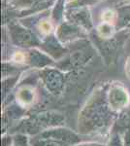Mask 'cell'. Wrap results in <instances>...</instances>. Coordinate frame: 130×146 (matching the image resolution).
I'll use <instances>...</instances> for the list:
<instances>
[{
  "mask_svg": "<svg viewBox=\"0 0 130 146\" xmlns=\"http://www.w3.org/2000/svg\"><path fill=\"white\" fill-rule=\"evenodd\" d=\"M108 86L109 84H106L96 88L80 110L77 129L81 135H103L110 133L115 126L117 114L109 106Z\"/></svg>",
  "mask_w": 130,
  "mask_h": 146,
  "instance_id": "6da1fadb",
  "label": "cell"
},
{
  "mask_svg": "<svg viewBox=\"0 0 130 146\" xmlns=\"http://www.w3.org/2000/svg\"><path fill=\"white\" fill-rule=\"evenodd\" d=\"M65 117L57 111H42L28 115L18 121L13 129L16 133H22L29 136H36L45 131L55 127L64 126Z\"/></svg>",
  "mask_w": 130,
  "mask_h": 146,
  "instance_id": "7a4b0ae2",
  "label": "cell"
},
{
  "mask_svg": "<svg viewBox=\"0 0 130 146\" xmlns=\"http://www.w3.org/2000/svg\"><path fill=\"white\" fill-rule=\"evenodd\" d=\"M8 33L10 40L14 46L20 49L39 48L42 42L40 35L36 34L30 28L23 25L22 23L16 20H11L7 23Z\"/></svg>",
  "mask_w": 130,
  "mask_h": 146,
  "instance_id": "3957f363",
  "label": "cell"
},
{
  "mask_svg": "<svg viewBox=\"0 0 130 146\" xmlns=\"http://www.w3.org/2000/svg\"><path fill=\"white\" fill-rule=\"evenodd\" d=\"M39 79L51 95L58 96L64 92L66 84L65 72L55 66L46 67L38 70Z\"/></svg>",
  "mask_w": 130,
  "mask_h": 146,
  "instance_id": "277c9868",
  "label": "cell"
},
{
  "mask_svg": "<svg viewBox=\"0 0 130 146\" xmlns=\"http://www.w3.org/2000/svg\"><path fill=\"white\" fill-rule=\"evenodd\" d=\"M107 100L109 106L115 114L125 111L130 104V95L127 88L120 82L109 84L107 89Z\"/></svg>",
  "mask_w": 130,
  "mask_h": 146,
  "instance_id": "5b68a950",
  "label": "cell"
},
{
  "mask_svg": "<svg viewBox=\"0 0 130 146\" xmlns=\"http://www.w3.org/2000/svg\"><path fill=\"white\" fill-rule=\"evenodd\" d=\"M54 34L63 45L67 47L75 42L82 41L87 37L86 30L67 21L62 22L55 27Z\"/></svg>",
  "mask_w": 130,
  "mask_h": 146,
  "instance_id": "8992f818",
  "label": "cell"
},
{
  "mask_svg": "<svg viewBox=\"0 0 130 146\" xmlns=\"http://www.w3.org/2000/svg\"><path fill=\"white\" fill-rule=\"evenodd\" d=\"M91 58L92 55L89 54V52L76 50L74 52H70L64 58H62L59 62H56L54 66L62 70L63 72L78 70L84 67Z\"/></svg>",
  "mask_w": 130,
  "mask_h": 146,
  "instance_id": "52a82bcc",
  "label": "cell"
},
{
  "mask_svg": "<svg viewBox=\"0 0 130 146\" xmlns=\"http://www.w3.org/2000/svg\"><path fill=\"white\" fill-rule=\"evenodd\" d=\"M39 136L51 138V139L66 143L69 146L77 145L84 141L82 140V135H80L79 133H76V131L70 129L69 128H66L64 126L55 127V128L47 129L44 133H40Z\"/></svg>",
  "mask_w": 130,
  "mask_h": 146,
  "instance_id": "ba28073f",
  "label": "cell"
},
{
  "mask_svg": "<svg viewBox=\"0 0 130 146\" xmlns=\"http://www.w3.org/2000/svg\"><path fill=\"white\" fill-rule=\"evenodd\" d=\"M39 49L44 53H46L49 56H51L55 62L64 58L70 53L69 48L63 45L59 40L56 38L54 33L42 38Z\"/></svg>",
  "mask_w": 130,
  "mask_h": 146,
  "instance_id": "9c48e42d",
  "label": "cell"
},
{
  "mask_svg": "<svg viewBox=\"0 0 130 146\" xmlns=\"http://www.w3.org/2000/svg\"><path fill=\"white\" fill-rule=\"evenodd\" d=\"M65 21L79 25L87 32L94 28L93 20L88 7H72L65 12Z\"/></svg>",
  "mask_w": 130,
  "mask_h": 146,
  "instance_id": "30bf717a",
  "label": "cell"
},
{
  "mask_svg": "<svg viewBox=\"0 0 130 146\" xmlns=\"http://www.w3.org/2000/svg\"><path fill=\"white\" fill-rule=\"evenodd\" d=\"M37 98H38V93L36 87L32 85V83H27V82L25 84L18 85L14 94L15 102L26 110L33 107V105L37 101Z\"/></svg>",
  "mask_w": 130,
  "mask_h": 146,
  "instance_id": "8fae6325",
  "label": "cell"
},
{
  "mask_svg": "<svg viewBox=\"0 0 130 146\" xmlns=\"http://www.w3.org/2000/svg\"><path fill=\"white\" fill-rule=\"evenodd\" d=\"M25 66L35 69H44L46 67L54 66L55 62L39 48L25 50Z\"/></svg>",
  "mask_w": 130,
  "mask_h": 146,
  "instance_id": "7c38bea8",
  "label": "cell"
},
{
  "mask_svg": "<svg viewBox=\"0 0 130 146\" xmlns=\"http://www.w3.org/2000/svg\"><path fill=\"white\" fill-rule=\"evenodd\" d=\"M55 1L56 0H37L36 3L29 10L24 12H16V18L18 19L26 18V17H30L32 15H35V14L41 13V12L49 9L51 6H53Z\"/></svg>",
  "mask_w": 130,
  "mask_h": 146,
  "instance_id": "4fadbf2b",
  "label": "cell"
},
{
  "mask_svg": "<svg viewBox=\"0 0 130 146\" xmlns=\"http://www.w3.org/2000/svg\"><path fill=\"white\" fill-rule=\"evenodd\" d=\"M67 9L66 0H56L51 14V20L53 23L59 25L65 20V12Z\"/></svg>",
  "mask_w": 130,
  "mask_h": 146,
  "instance_id": "5bb4252c",
  "label": "cell"
},
{
  "mask_svg": "<svg viewBox=\"0 0 130 146\" xmlns=\"http://www.w3.org/2000/svg\"><path fill=\"white\" fill-rule=\"evenodd\" d=\"M115 25L112 23L101 22L96 27V35L102 40H111L117 35Z\"/></svg>",
  "mask_w": 130,
  "mask_h": 146,
  "instance_id": "9a60e30c",
  "label": "cell"
},
{
  "mask_svg": "<svg viewBox=\"0 0 130 146\" xmlns=\"http://www.w3.org/2000/svg\"><path fill=\"white\" fill-rule=\"evenodd\" d=\"M20 76V74H18L16 75V76L5 77L2 80V100H3V101L6 100V98L9 96L13 89L16 87Z\"/></svg>",
  "mask_w": 130,
  "mask_h": 146,
  "instance_id": "2e32d148",
  "label": "cell"
},
{
  "mask_svg": "<svg viewBox=\"0 0 130 146\" xmlns=\"http://www.w3.org/2000/svg\"><path fill=\"white\" fill-rule=\"evenodd\" d=\"M36 28L39 31V34L42 35L44 37L48 36L49 34L54 33L55 29H54V23H53V21L51 19H41L38 21L36 25Z\"/></svg>",
  "mask_w": 130,
  "mask_h": 146,
  "instance_id": "e0dca14e",
  "label": "cell"
},
{
  "mask_svg": "<svg viewBox=\"0 0 130 146\" xmlns=\"http://www.w3.org/2000/svg\"><path fill=\"white\" fill-rule=\"evenodd\" d=\"M30 146H69L66 143L51 139V138L42 137V136H32L30 140Z\"/></svg>",
  "mask_w": 130,
  "mask_h": 146,
  "instance_id": "ac0fdd59",
  "label": "cell"
},
{
  "mask_svg": "<svg viewBox=\"0 0 130 146\" xmlns=\"http://www.w3.org/2000/svg\"><path fill=\"white\" fill-rule=\"evenodd\" d=\"M37 0H12L10 2V9L16 12H24L31 9Z\"/></svg>",
  "mask_w": 130,
  "mask_h": 146,
  "instance_id": "d6986e66",
  "label": "cell"
},
{
  "mask_svg": "<svg viewBox=\"0 0 130 146\" xmlns=\"http://www.w3.org/2000/svg\"><path fill=\"white\" fill-rule=\"evenodd\" d=\"M101 20L104 23L115 25L119 22V13L114 9H105L101 14Z\"/></svg>",
  "mask_w": 130,
  "mask_h": 146,
  "instance_id": "ffe728a7",
  "label": "cell"
},
{
  "mask_svg": "<svg viewBox=\"0 0 130 146\" xmlns=\"http://www.w3.org/2000/svg\"><path fill=\"white\" fill-rule=\"evenodd\" d=\"M106 146H123V133L112 129Z\"/></svg>",
  "mask_w": 130,
  "mask_h": 146,
  "instance_id": "44dd1931",
  "label": "cell"
},
{
  "mask_svg": "<svg viewBox=\"0 0 130 146\" xmlns=\"http://www.w3.org/2000/svg\"><path fill=\"white\" fill-rule=\"evenodd\" d=\"M31 136L22 133H16L13 135V146H30Z\"/></svg>",
  "mask_w": 130,
  "mask_h": 146,
  "instance_id": "7402d4cb",
  "label": "cell"
},
{
  "mask_svg": "<svg viewBox=\"0 0 130 146\" xmlns=\"http://www.w3.org/2000/svg\"><path fill=\"white\" fill-rule=\"evenodd\" d=\"M103 0H72L67 3V8L72 7H88L92 6L94 4H97L98 2H101Z\"/></svg>",
  "mask_w": 130,
  "mask_h": 146,
  "instance_id": "603a6c76",
  "label": "cell"
},
{
  "mask_svg": "<svg viewBox=\"0 0 130 146\" xmlns=\"http://www.w3.org/2000/svg\"><path fill=\"white\" fill-rule=\"evenodd\" d=\"M2 146H13V135L4 133L2 137Z\"/></svg>",
  "mask_w": 130,
  "mask_h": 146,
  "instance_id": "cb8c5ba5",
  "label": "cell"
},
{
  "mask_svg": "<svg viewBox=\"0 0 130 146\" xmlns=\"http://www.w3.org/2000/svg\"><path fill=\"white\" fill-rule=\"evenodd\" d=\"M74 146H106V143L97 142V141H82Z\"/></svg>",
  "mask_w": 130,
  "mask_h": 146,
  "instance_id": "d4e9b609",
  "label": "cell"
},
{
  "mask_svg": "<svg viewBox=\"0 0 130 146\" xmlns=\"http://www.w3.org/2000/svg\"><path fill=\"white\" fill-rule=\"evenodd\" d=\"M123 146H130V127L123 131Z\"/></svg>",
  "mask_w": 130,
  "mask_h": 146,
  "instance_id": "484cf974",
  "label": "cell"
},
{
  "mask_svg": "<svg viewBox=\"0 0 130 146\" xmlns=\"http://www.w3.org/2000/svg\"><path fill=\"white\" fill-rule=\"evenodd\" d=\"M124 71H125V75H126V77L130 80V56H128L126 62H125Z\"/></svg>",
  "mask_w": 130,
  "mask_h": 146,
  "instance_id": "4316f807",
  "label": "cell"
},
{
  "mask_svg": "<svg viewBox=\"0 0 130 146\" xmlns=\"http://www.w3.org/2000/svg\"><path fill=\"white\" fill-rule=\"evenodd\" d=\"M126 29L128 30V32H129V35H130V23H129V25H128V27H126Z\"/></svg>",
  "mask_w": 130,
  "mask_h": 146,
  "instance_id": "83f0119b",
  "label": "cell"
},
{
  "mask_svg": "<svg viewBox=\"0 0 130 146\" xmlns=\"http://www.w3.org/2000/svg\"><path fill=\"white\" fill-rule=\"evenodd\" d=\"M124 1L126 2L127 4H129V5H130V0H124Z\"/></svg>",
  "mask_w": 130,
  "mask_h": 146,
  "instance_id": "f1b7e54d",
  "label": "cell"
}]
</instances>
